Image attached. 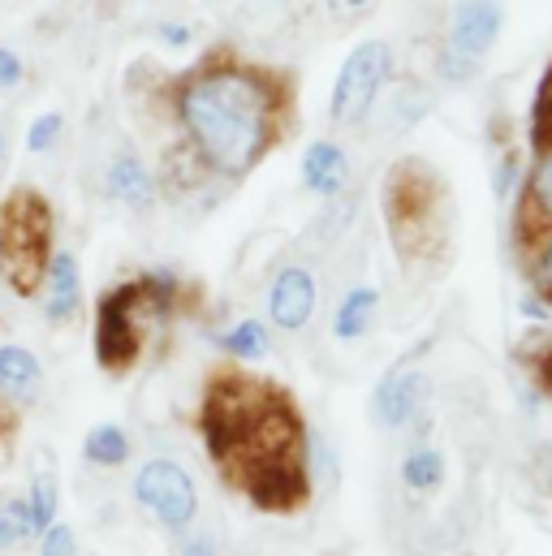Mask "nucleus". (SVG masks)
<instances>
[{"label": "nucleus", "instance_id": "nucleus-3", "mask_svg": "<svg viewBox=\"0 0 552 556\" xmlns=\"http://www.w3.org/2000/svg\"><path fill=\"white\" fill-rule=\"evenodd\" d=\"M195 285L168 264H151L135 277L117 280L100 293L91 311V345L96 363L109 376H130L151 354V345L168 332V324L190 306Z\"/></svg>", "mask_w": 552, "mask_h": 556}, {"label": "nucleus", "instance_id": "nucleus-29", "mask_svg": "<svg viewBox=\"0 0 552 556\" xmlns=\"http://www.w3.org/2000/svg\"><path fill=\"white\" fill-rule=\"evenodd\" d=\"M17 410H13V406H9V402H4V397H0V462H4V457H9V448H13V435H17Z\"/></svg>", "mask_w": 552, "mask_h": 556}, {"label": "nucleus", "instance_id": "nucleus-17", "mask_svg": "<svg viewBox=\"0 0 552 556\" xmlns=\"http://www.w3.org/2000/svg\"><path fill=\"white\" fill-rule=\"evenodd\" d=\"M398 483L411 501H427L449 483V457L431 440H411L398 457Z\"/></svg>", "mask_w": 552, "mask_h": 556}, {"label": "nucleus", "instance_id": "nucleus-23", "mask_svg": "<svg viewBox=\"0 0 552 556\" xmlns=\"http://www.w3.org/2000/svg\"><path fill=\"white\" fill-rule=\"evenodd\" d=\"M527 212H540V220L552 225V142L540 147V164L527 173Z\"/></svg>", "mask_w": 552, "mask_h": 556}, {"label": "nucleus", "instance_id": "nucleus-1", "mask_svg": "<svg viewBox=\"0 0 552 556\" xmlns=\"http://www.w3.org/2000/svg\"><path fill=\"white\" fill-rule=\"evenodd\" d=\"M164 130V199L225 194L242 186L298 126V78L276 61H255L234 43L208 48L155 87L138 91Z\"/></svg>", "mask_w": 552, "mask_h": 556}, {"label": "nucleus", "instance_id": "nucleus-25", "mask_svg": "<svg viewBox=\"0 0 552 556\" xmlns=\"http://www.w3.org/2000/svg\"><path fill=\"white\" fill-rule=\"evenodd\" d=\"M151 39H155L160 48H168V52H190L199 35H195V26L181 22V17H160V22H151Z\"/></svg>", "mask_w": 552, "mask_h": 556}, {"label": "nucleus", "instance_id": "nucleus-19", "mask_svg": "<svg viewBox=\"0 0 552 556\" xmlns=\"http://www.w3.org/2000/svg\"><path fill=\"white\" fill-rule=\"evenodd\" d=\"M22 501H26V514H30V527H35V540L61 518V479L52 466H39L30 470L26 488H22Z\"/></svg>", "mask_w": 552, "mask_h": 556}, {"label": "nucleus", "instance_id": "nucleus-15", "mask_svg": "<svg viewBox=\"0 0 552 556\" xmlns=\"http://www.w3.org/2000/svg\"><path fill=\"white\" fill-rule=\"evenodd\" d=\"M212 350L234 367H264L276 350V332L264 315H234L208 332Z\"/></svg>", "mask_w": 552, "mask_h": 556}, {"label": "nucleus", "instance_id": "nucleus-4", "mask_svg": "<svg viewBox=\"0 0 552 556\" xmlns=\"http://www.w3.org/2000/svg\"><path fill=\"white\" fill-rule=\"evenodd\" d=\"M0 238H4L0 280L17 298H35L43 268L57 251V216H52L48 199L30 186H17L9 199H0Z\"/></svg>", "mask_w": 552, "mask_h": 556}, {"label": "nucleus", "instance_id": "nucleus-16", "mask_svg": "<svg viewBox=\"0 0 552 556\" xmlns=\"http://www.w3.org/2000/svg\"><path fill=\"white\" fill-rule=\"evenodd\" d=\"M43 389H48L43 358L22 341H0V397L22 415L43 402Z\"/></svg>", "mask_w": 552, "mask_h": 556}, {"label": "nucleus", "instance_id": "nucleus-31", "mask_svg": "<svg viewBox=\"0 0 552 556\" xmlns=\"http://www.w3.org/2000/svg\"><path fill=\"white\" fill-rule=\"evenodd\" d=\"M242 9H260V13H293L298 0H238Z\"/></svg>", "mask_w": 552, "mask_h": 556}, {"label": "nucleus", "instance_id": "nucleus-30", "mask_svg": "<svg viewBox=\"0 0 552 556\" xmlns=\"http://www.w3.org/2000/svg\"><path fill=\"white\" fill-rule=\"evenodd\" d=\"M177 556H221V553H216V540H212V535H203V531H190V535L181 540Z\"/></svg>", "mask_w": 552, "mask_h": 556}, {"label": "nucleus", "instance_id": "nucleus-34", "mask_svg": "<svg viewBox=\"0 0 552 556\" xmlns=\"http://www.w3.org/2000/svg\"><path fill=\"white\" fill-rule=\"evenodd\" d=\"M549 466H552V444H549Z\"/></svg>", "mask_w": 552, "mask_h": 556}, {"label": "nucleus", "instance_id": "nucleus-21", "mask_svg": "<svg viewBox=\"0 0 552 556\" xmlns=\"http://www.w3.org/2000/svg\"><path fill=\"white\" fill-rule=\"evenodd\" d=\"M26 544H35V527H30L26 501H22V492H0V556L17 553Z\"/></svg>", "mask_w": 552, "mask_h": 556}, {"label": "nucleus", "instance_id": "nucleus-7", "mask_svg": "<svg viewBox=\"0 0 552 556\" xmlns=\"http://www.w3.org/2000/svg\"><path fill=\"white\" fill-rule=\"evenodd\" d=\"M130 501L173 540H186L199 522V509H203L195 475L177 457H164V453H151L135 466Z\"/></svg>", "mask_w": 552, "mask_h": 556}, {"label": "nucleus", "instance_id": "nucleus-28", "mask_svg": "<svg viewBox=\"0 0 552 556\" xmlns=\"http://www.w3.org/2000/svg\"><path fill=\"white\" fill-rule=\"evenodd\" d=\"M531 277L540 289H552V229L544 233V242H540V255L531 260Z\"/></svg>", "mask_w": 552, "mask_h": 556}, {"label": "nucleus", "instance_id": "nucleus-12", "mask_svg": "<svg viewBox=\"0 0 552 556\" xmlns=\"http://www.w3.org/2000/svg\"><path fill=\"white\" fill-rule=\"evenodd\" d=\"M35 302H39V315L52 328H74L87 315V280H83V260H78L74 247L52 251L43 280L35 289Z\"/></svg>", "mask_w": 552, "mask_h": 556}, {"label": "nucleus", "instance_id": "nucleus-6", "mask_svg": "<svg viewBox=\"0 0 552 556\" xmlns=\"http://www.w3.org/2000/svg\"><path fill=\"white\" fill-rule=\"evenodd\" d=\"M501 35H505L501 0H453L444 13L440 48H436V78L449 87H466L484 70Z\"/></svg>", "mask_w": 552, "mask_h": 556}, {"label": "nucleus", "instance_id": "nucleus-8", "mask_svg": "<svg viewBox=\"0 0 552 556\" xmlns=\"http://www.w3.org/2000/svg\"><path fill=\"white\" fill-rule=\"evenodd\" d=\"M440 181L423 168V160H402L389 181H385V216H389V233L393 247L411 260L431 247V238L440 233Z\"/></svg>", "mask_w": 552, "mask_h": 556}, {"label": "nucleus", "instance_id": "nucleus-22", "mask_svg": "<svg viewBox=\"0 0 552 556\" xmlns=\"http://www.w3.org/2000/svg\"><path fill=\"white\" fill-rule=\"evenodd\" d=\"M70 135V117L61 113V109H43V113H35L30 122H26V130H22V147L30 151V155H52L61 142Z\"/></svg>", "mask_w": 552, "mask_h": 556}, {"label": "nucleus", "instance_id": "nucleus-33", "mask_svg": "<svg viewBox=\"0 0 552 556\" xmlns=\"http://www.w3.org/2000/svg\"><path fill=\"white\" fill-rule=\"evenodd\" d=\"M0 273H4V238H0Z\"/></svg>", "mask_w": 552, "mask_h": 556}, {"label": "nucleus", "instance_id": "nucleus-2", "mask_svg": "<svg viewBox=\"0 0 552 556\" xmlns=\"http://www.w3.org/2000/svg\"><path fill=\"white\" fill-rule=\"evenodd\" d=\"M306 418L289 389L251 367H216L203 389L199 435L216 470L264 514H298L311 501Z\"/></svg>", "mask_w": 552, "mask_h": 556}, {"label": "nucleus", "instance_id": "nucleus-13", "mask_svg": "<svg viewBox=\"0 0 552 556\" xmlns=\"http://www.w3.org/2000/svg\"><path fill=\"white\" fill-rule=\"evenodd\" d=\"M350 181H354V160L346 151V142L333 139V135H315L302 151V164H298V186L319 199V203H337L350 194Z\"/></svg>", "mask_w": 552, "mask_h": 556}, {"label": "nucleus", "instance_id": "nucleus-5", "mask_svg": "<svg viewBox=\"0 0 552 556\" xmlns=\"http://www.w3.org/2000/svg\"><path fill=\"white\" fill-rule=\"evenodd\" d=\"M393 78H398V52H393V43L380 39V35L359 39L341 56V65L333 74V87H328V122L337 130L367 126L372 113H376V104L393 87Z\"/></svg>", "mask_w": 552, "mask_h": 556}, {"label": "nucleus", "instance_id": "nucleus-35", "mask_svg": "<svg viewBox=\"0 0 552 556\" xmlns=\"http://www.w3.org/2000/svg\"><path fill=\"white\" fill-rule=\"evenodd\" d=\"M87 556H100V553H87Z\"/></svg>", "mask_w": 552, "mask_h": 556}, {"label": "nucleus", "instance_id": "nucleus-20", "mask_svg": "<svg viewBox=\"0 0 552 556\" xmlns=\"http://www.w3.org/2000/svg\"><path fill=\"white\" fill-rule=\"evenodd\" d=\"M385 100H389V122L398 130H414L431 113V104H436L431 87L418 83V78H393V96H385Z\"/></svg>", "mask_w": 552, "mask_h": 556}, {"label": "nucleus", "instance_id": "nucleus-11", "mask_svg": "<svg viewBox=\"0 0 552 556\" xmlns=\"http://www.w3.org/2000/svg\"><path fill=\"white\" fill-rule=\"evenodd\" d=\"M100 190L109 194L113 207H122L126 216H151L160 203H164V190H160V173L155 164L138 151V147H117L109 160H104V173H100Z\"/></svg>", "mask_w": 552, "mask_h": 556}, {"label": "nucleus", "instance_id": "nucleus-32", "mask_svg": "<svg viewBox=\"0 0 552 556\" xmlns=\"http://www.w3.org/2000/svg\"><path fill=\"white\" fill-rule=\"evenodd\" d=\"M9 160H13V142H9V130H4V122H0V177H4Z\"/></svg>", "mask_w": 552, "mask_h": 556}, {"label": "nucleus", "instance_id": "nucleus-18", "mask_svg": "<svg viewBox=\"0 0 552 556\" xmlns=\"http://www.w3.org/2000/svg\"><path fill=\"white\" fill-rule=\"evenodd\" d=\"M78 453H83V462H87L91 470H126V466L135 462V435H130L126 422L100 418V422H91V427L83 431Z\"/></svg>", "mask_w": 552, "mask_h": 556}, {"label": "nucleus", "instance_id": "nucleus-14", "mask_svg": "<svg viewBox=\"0 0 552 556\" xmlns=\"http://www.w3.org/2000/svg\"><path fill=\"white\" fill-rule=\"evenodd\" d=\"M380 306H385L380 285H372V280L346 285V289L333 298L328 337H333L337 345H359V341H367L372 328H376V319H380Z\"/></svg>", "mask_w": 552, "mask_h": 556}, {"label": "nucleus", "instance_id": "nucleus-27", "mask_svg": "<svg viewBox=\"0 0 552 556\" xmlns=\"http://www.w3.org/2000/svg\"><path fill=\"white\" fill-rule=\"evenodd\" d=\"M518 186H523V164H518V155H514V151H505V155L497 160L492 190H497V199H501V203H510V199L518 194Z\"/></svg>", "mask_w": 552, "mask_h": 556}, {"label": "nucleus", "instance_id": "nucleus-24", "mask_svg": "<svg viewBox=\"0 0 552 556\" xmlns=\"http://www.w3.org/2000/svg\"><path fill=\"white\" fill-rule=\"evenodd\" d=\"M35 556H83L78 553V531H74L65 518H57V522L35 540Z\"/></svg>", "mask_w": 552, "mask_h": 556}, {"label": "nucleus", "instance_id": "nucleus-10", "mask_svg": "<svg viewBox=\"0 0 552 556\" xmlns=\"http://www.w3.org/2000/svg\"><path fill=\"white\" fill-rule=\"evenodd\" d=\"M319 302H324V285L311 260L289 255L273 264V273L264 280V319L273 324V332H285V337L306 332L319 315Z\"/></svg>", "mask_w": 552, "mask_h": 556}, {"label": "nucleus", "instance_id": "nucleus-26", "mask_svg": "<svg viewBox=\"0 0 552 556\" xmlns=\"http://www.w3.org/2000/svg\"><path fill=\"white\" fill-rule=\"evenodd\" d=\"M26 83H30V61H26L13 43H4V39H0V96L22 91Z\"/></svg>", "mask_w": 552, "mask_h": 556}, {"label": "nucleus", "instance_id": "nucleus-9", "mask_svg": "<svg viewBox=\"0 0 552 556\" xmlns=\"http://www.w3.org/2000/svg\"><path fill=\"white\" fill-rule=\"evenodd\" d=\"M431 393H436L431 371H427L418 358H402V363H393V367L376 380V389H372V397H367V418H372L376 431H389V435L414 431V427L427 422Z\"/></svg>", "mask_w": 552, "mask_h": 556}]
</instances>
